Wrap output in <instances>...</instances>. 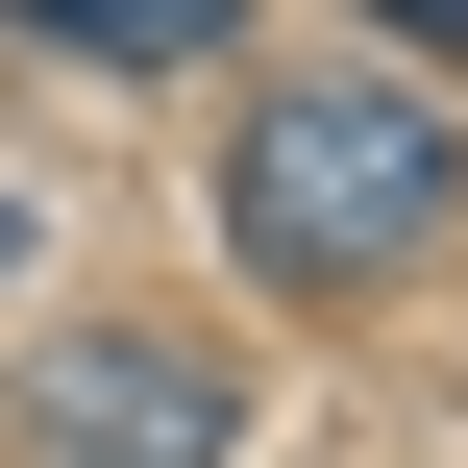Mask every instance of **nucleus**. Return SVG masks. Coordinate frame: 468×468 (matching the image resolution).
<instances>
[{"label":"nucleus","mask_w":468,"mask_h":468,"mask_svg":"<svg viewBox=\"0 0 468 468\" xmlns=\"http://www.w3.org/2000/svg\"><path fill=\"white\" fill-rule=\"evenodd\" d=\"M444 222H468V123L395 99V74H271L222 123V247L271 296H395Z\"/></svg>","instance_id":"f257e3e1"},{"label":"nucleus","mask_w":468,"mask_h":468,"mask_svg":"<svg viewBox=\"0 0 468 468\" xmlns=\"http://www.w3.org/2000/svg\"><path fill=\"white\" fill-rule=\"evenodd\" d=\"M25 444L49 468H222L247 444V370L197 321H74V346H25Z\"/></svg>","instance_id":"f03ea898"},{"label":"nucleus","mask_w":468,"mask_h":468,"mask_svg":"<svg viewBox=\"0 0 468 468\" xmlns=\"http://www.w3.org/2000/svg\"><path fill=\"white\" fill-rule=\"evenodd\" d=\"M0 25H49V49H99V74H197V49H222V0H0Z\"/></svg>","instance_id":"7ed1b4c3"},{"label":"nucleus","mask_w":468,"mask_h":468,"mask_svg":"<svg viewBox=\"0 0 468 468\" xmlns=\"http://www.w3.org/2000/svg\"><path fill=\"white\" fill-rule=\"evenodd\" d=\"M370 25H395V49H444V74H468V0H370Z\"/></svg>","instance_id":"20e7f679"}]
</instances>
